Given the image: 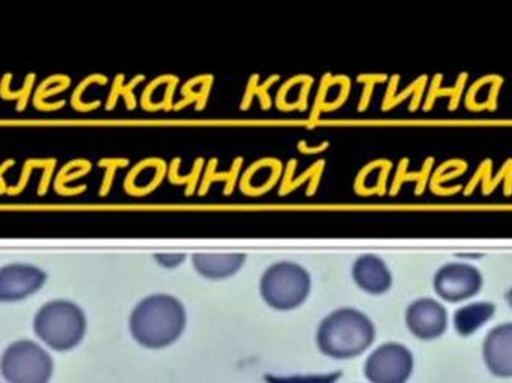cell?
Instances as JSON below:
<instances>
[{"instance_id":"obj_13","label":"cell","mask_w":512,"mask_h":383,"mask_svg":"<svg viewBox=\"0 0 512 383\" xmlns=\"http://www.w3.org/2000/svg\"><path fill=\"white\" fill-rule=\"evenodd\" d=\"M496 306L493 303H471L460 307L454 315V328L462 337H469L483 328L495 316Z\"/></svg>"},{"instance_id":"obj_14","label":"cell","mask_w":512,"mask_h":383,"mask_svg":"<svg viewBox=\"0 0 512 383\" xmlns=\"http://www.w3.org/2000/svg\"><path fill=\"white\" fill-rule=\"evenodd\" d=\"M342 372L325 373V375L274 376L265 375L267 383H337L342 379Z\"/></svg>"},{"instance_id":"obj_2","label":"cell","mask_w":512,"mask_h":383,"mask_svg":"<svg viewBox=\"0 0 512 383\" xmlns=\"http://www.w3.org/2000/svg\"><path fill=\"white\" fill-rule=\"evenodd\" d=\"M375 336V325L363 312L345 307L322 319L316 343L327 357L349 360L364 354L375 342Z\"/></svg>"},{"instance_id":"obj_7","label":"cell","mask_w":512,"mask_h":383,"mask_svg":"<svg viewBox=\"0 0 512 383\" xmlns=\"http://www.w3.org/2000/svg\"><path fill=\"white\" fill-rule=\"evenodd\" d=\"M433 288L442 300L460 303L480 294L483 276L474 265L454 262L439 268L433 280Z\"/></svg>"},{"instance_id":"obj_6","label":"cell","mask_w":512,"mask_h":383,"mask_svg":"<svg viewBox=\"0 0 512 383\" xmlns=\"http://www.w3.org/2000/svg\"><path fill=\"white\" fill-rule=\"evenodd\" d=\"M414 373V355L400 343H384L376 348L364 364L370 383H406Z\"/></svg>"},{"instance_id":"obj_12","label":"cell","mask_w":512,"mask_h":383,"mask_svg":"<svg viewBox=\"0 0 512 383\" xmlns=\"http://www.w3.org/2000/svg\"><path fill=\"white\" fill-rule=\"evenodd\" d=\"M243 253H197L192 258L195 270L206 279L221 280L234 276L245 264Z\"/></svg>"},{"instance_id":"obj_1","label":"cell","mask_w":512,"mask_h":383,"mask_svg":"<svg viewBox=\"0 0 512 383\" xmlns=\"http://www.w3.org/2000/svg\"><path fill=\"white\" fill-rule=\"evenodd\" d=\"M186 328V310L176 297L150 295L132 310L129 330L138 345L162 349L180 339Z\"/></svg>"},{"instance_id":"obj_3","label":"cell","mask_w":512,"mask_h":383,"mask_svg":"<svg viewBox=\"0 0 512 383\" xmlns=\"http://www.w3.org/2000/svg\"><path fill=\"white\" fill-rule=\"evenodd\" d=\"M86 328L83 309L68 300L44 304L33 319V331L38 339L57 352L77 348L83 342Z\"/></svg>"},{"instance_id":"obj_16","label":"cell","mask_w":512,"mask_h":383,"mask_svg":"<svg viewBox=\"0 0 512 383\" xmlns=\"http://www.w3.org/2000/svg\"><path fill=\"white\" fill-rule=\"evenodd\" d=\"M507 301H508V304H510V307L512 309V288L510 289V291L507 292Z\"/></svg>"},{"instance_id":"obj_10","label":"cell","mask_w":512,"mask_h":383,"mask_svg":"<svg viewBox=\"0 0 512 383\" xmlns=\"http://www.w3.org/2000/svg\"><path fill=\"white\" fill-rule=\"evenodd\" d=\"M483 358L496 378H512V322L489 331L483 343Z\"/></svg>"},{"instance_id":"obj_9","label":"cell","mask_w":512,"mask_h":383,"mask_svg":"<svg viewBox=\"0 0 512 383\" xmlns=\"http://www.w3.org/2000/svg\"><path fill=\"white\" fill-rule=\"evenodd\" d=\"M406 325L417 339H439L447 331V309L432 298H420L406 309Z\"/></svg>"},{"instance_id":"obj_15","label":"cell","mask_w":512,"mask_h":383,"mask_svg":"<svg viewBox=\"0 0 512 383\" xmlns=\"http://www.w3.org/2000/svg\"><path fill=\"white\" fill-rule=\"evenodd\" d=\"M156 261L159 265L165 268H176L185 261V253H161V255L155 256Z\"/></svg>"},{"instance_id":"obj_5","label":"cell","mask_w":512,"mask_h":383,"mask_svg":"<svg viewBox=\"0 0 512 383\" xmlns=\"http://www.w3.org/2000/svg\"><path fill=\"white\" fill-rule=\"evenodd\" d=\"M53 373V358L32 340L11 343L0 357V375L8 383H50Z\"/></svg>"},{"instance_id":"obj_11","label":"cell","mask_w":512,"mask_h":383,"mask_svg":"<svg viewBox=\"0 0 512 383\" xmlns=\"http://www.w3.org/2000/svg\"><path fill=\"white\" fill-rule=\"evenodd\" d=\"M352 277L363 291L372 295H381L390 291L393 277L385 262L379 256L364 255L355 261Z\"/></svg>"},{"instance_id":"obj_4","label":"cell","mask_w":512,"mask_h":383,"mask_svg":"<svg viewBox=\"0 0 512 383\" xmlns=\"http://www.w3.org/2000/svg\"><path fill=\"white\" fill-rule=\"evenodd\" d=\"M309 273L294 262H279L271 265L261 277L262 300L271 309L288 312L297 309L310 294Z\"/></svg>"},{"instance_id":"obj_8","label":"cell","mask_w":512,"mask_h":383,"mask_svg":"<svg viewBox=\"0 0 512 383\" xmlns=\"http://www.w3.org/2000/svg\"><path fill=\"white\" fill-rule=\"evenodd\" d=\"M47 274L29 264H11L0 268V303L26 300L44 286Z\"/></svg>"}]
</instances>
